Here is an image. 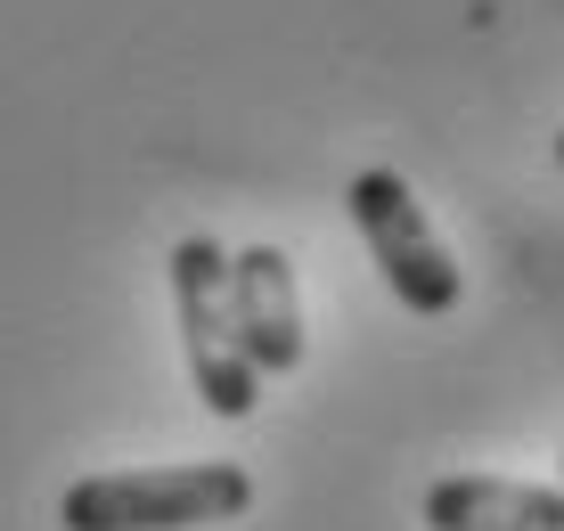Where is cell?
I'll use <instances>...</instances> for the list:
<instances>
[{
    "label": "cell",
    "mask_w": 564,
    "mask_h": 531,
    "mask_svg": "<svg viewBox=\"0 0 564 531\" xmlns=\"http://www.w3.org/2000/svg\"><path fill=\"white\" fill-rule=\"evenodd\" d=\"M254 507V475L229 458L188 466H123V475H83L57 499V531H205L238 523Z\"/></svg>",
    "instance_id": "cell-1"
},
{
    "label": "cell",
    "mask_w": 564,
    "mask_h": 531,
    "mask_svg": "<svg viewBox=\"0 0 564 531\" xmlns=\"http://www.w3.org/2000/svg\"><path fill=\"white\" fill-rule=\"evenodd\" d=\"M172 303H181V344H188V384L213 418H254L262 377L238 351V319H229V253L213 238H181L172 246Z\"/></svg>",
    "instance_id": "cell-2"
},
{
    "label": "cell",
    "mask_w": 564,
    "mask_h": 531,
    "mask_svg": "<svg viewBox=\"0 0 564 531\" xmlns=\"http://www.w3.org/2000/svg\"><path fill=\"white\" fill-rule=\"evenodd\" d=\"M344 205H352L384 286H393L417 319H451L458 311V262L442 253L434 229H425V213H417V196L401 188V172H360V181L344 188Z\"/></svg>",
    "instance_id": "cell-3"
},
{
    "label": "cell",
    "mask_w": 564,
    "mask_h": 531,
    "mask_svg": "<svg viewBox=\"0 0 564 531\" xmlns=\"http://www.w3.org/2000/svg\"><path fill=\"white\" fill-rule=\"evenodd\" d=\"M229 319H238V351L254 377H295L303 368V294L279 246L229 253Z\"/></svg>",
    "instance_id": "cell-4"
},
{
    "label": "cell",
    "mask_w": 564,
    "mask_h": 531,
    "mask_svg": "<svg viewBox=\"0 0 564 531\" xmlns=\"http://www.w3.org/2000/svg\"><path fill=\"white\" fill-rule=\"evenodd\" d=\"M425 531H564V490L499 483V475H442L425 490Z\"/></svg>",
    "instance_id": "cell-5"
},
{
    "label": "cell",
    "mask_w": 564,
    "mask_h": 531,
    "mask_svg": "<svg viewBox=\"0 0 564 531\" xmlns=\"http://www.w3.org/2000/svg\"><path fill=\"white\" fill-rule=\"evenodd\" d=\"M556 164H564V131H556Z\"/></svg>",
    "instance_id": "cell-6"
}]
</instances>
